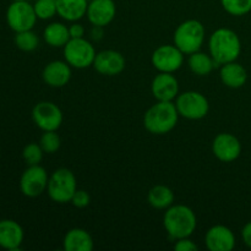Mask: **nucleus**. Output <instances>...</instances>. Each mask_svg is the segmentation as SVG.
<instances>
[{
	"label": "nucleus",
	"instance_id": "obj_1",
	"mask_svg": "<svg viewBox=\"0 0 251 251\" xmlns=\"http://www.w3.org/2000/svg\"><path fill=\"white\" fill-rule=\"evenodd\" d=\"M208 51L217 65L237 61L242 53V42L233 29L218 28L208 38Z\"/></svg>",
	"mask_w": 251,
	"mask_h": 251
},
{
	"label": "nucleus",
	"instance_id": "obj_2",
	"mask_svg": "<svg viewBox=\"0 0 251 251\" xmlns=\"http://www.w3.org/2000/svg\"><path fill=\"white\" fill-rule=\"evenodd\" d=\"M179 117L176 103L157 100L156 104L145 113L144 126L153 135L168 134L176 126Z\"/></svg>",
	"mask_w": 251,
	"mask_h": 251
},
{
	"label": "nucleus",
	"instance_id": "obj_3",
	"mask_svg": "<svg viewBox=\"0 0 251 251\" xmlns=\"http://www.w3.org/2000/svg\"><path fill=\"white\" fill-rule=\"evenodd\" d=\"M163 226L169 237L178 240L193 235L198 226V220L195 212L189 206L172 205L164 213Z\"/></svg>",
	"mask_w": 251,
	"mask_h": 251
},
{
	"label": "nucleus",
	"instance_id": "obj_4",
	"mask_svg": "<svg viewBox=\"0 0 251 251\" xmlns=\"http://www.w3.org/2000/svg\"><path fill=\"white\" fill-rule=\"evenodd\" d=\"M206 36L205 26L198 20H186L176 27L173 42L184 54L199 51L203 46Z\"/></svg>",
	"mask_w": 251,
	"mask_h": 251
},
{
	"label": "nucleus",
	"instance_id": "obj_5",
	"mask_svg": "<svg viewBox=\"0 0 251 251\" xmlns=\"http://www.w3.org/2000/svg\"><path fill=\"white\" fill-rule=\"evenodd\" d=\"M76 190H77V181L75 174L70 169L59 168L49 176L47 193L54 202H70Z\"/></svg>",
	"mask_w": 251,
	"mask_h": 251
},
{
	"label": "nucleus",
	"instance_id": "obj_6",
	"mask_svg": "<svg viewBox=\"0 0 251 251\" xmlns=\"http://www.w3.org/2000/svg\"><path fill=\"white\" fill-rule=\"evenodd\" d=\"M64 59L66 63L75 69H87L93 65L96 55L95 47L83 38H71L64 46Z\"/></svg>",
	"mask_w": 251,
	"mask_h": 251
},
{
	"label": "nucleus",
	"instance_id": "obj_7",
	"mask_svg": "<svg viewBox=\"0 0 251 251\" xmlns=\"http://www.w3.org/2000/svg\"><path fill=\"white\" fill-rule=\"evenodd\" d=\"M176 107L180 117L189 120H200L207 115L210 103L202 93L186 91L176 98Z\"/></svg>",
	"mask_w": 251,
	"mask_h": 251
},
{
	"label": "nucleus",
	"instance_id": "obj_8",
	"mask_svg": "<svg viewBox=\"0 0 251 251\" xmlns=\"http://www.w3.org/2000/svg\"><path fill=\"white\" fill-rule=\"evenodd\" d=\"M37 20L33 5L28 1H12L6 10V22L15 33L33 29Z\"/></svg>",
	"mask_w": 251,
	"mask_h": 251
},
{
	"label": "nucleus",
	"instance_id": "obj_9",
	"mask_svg": "<svg viewBox=\"0 0 251 251\" xmlns=\"http://www.w3.org/2000/svg\"><path fill=\"white\" fill-rule=\"evenodd\" d=\"M151 63L159 73L174 74L183 66L184 53L176 44H163L154 49Z\"/></svg>",
	"mask_w": 251,
	"mask_h": 251
},
{
	"label": "nucleus",
	"instance_id": "obj_10",
	"mask_svg": "<svg viewBox=\"0 0 251 251\" xmlns=\"http://www.w3.org/2000/svg\"><path fill=\"white\" fill-rule=\"evenodd\" d=\"M32 119L42 131H56L63 124V112L55 103L43 100L33 107Z\"/></svg>",
	"mask_w": 251,
	"mask_h": 251
},
{
	"label": "nucleus",
	"instance_id": "obj_11",
	"mask_svg": "<svg viewBox=\"0 0 251 251\" xmlns=\"http://www.w3.org/2000/svg\"><path fill=\"white\" fill-rule=\"evenodd\" d=\"M49 176L46 169L39 164L28 166L20 179V190L26 198H38L47 191Z\"/></svg>",
	"mask_w": 251,
	"mask_h": 251
},
{
	"label": "nucleus",
	"instance_id": "obj_12",
	"mask_svg": "<svg viewBox=\"0 0 251 251\" xmlns=\"http://www.w3.org/2000/svg\"><path fill=\"white\" fill-rule=\"evenodd\" d=\"M212 152L218 161L230 163L239 158L242 153V144L233 134L221 132L213 140Z\"/></svg>",
	"mask_w": 251,
	"mask_h": 251
},
{
	"label": "nucleus",
	"instance_id": "obj_13",
	"mask_svg": "<svg viewBox=\"0 0 251 251\" xmlns=\"http://www.w3.org/2000/svg\"><path fill=\"white\" fill-rule=\"evenodd\" d=\"M125 65L126 61L122 53L113 49H105L97 53L92 66L100 75L115 76L124 71Z\"/></svg>",
	"mask_w": 251,
	"mask_h": 251
},
{
	"label": "nucleus",
	"instance_id": "obj_14",
	"mask_svg": "<svg viewBox=\"0 0 251 251\" xmlns=\"http://www.w3.org/2000/svg\"><path fill=\"white\" fill-rule=\"evenodd\" d=\"M205 244L211 251H232L235 247V235L230 228L216 225L206 232Z\"/></svg>",
	"mask_w": 251,
	"mask_h": 251
},
{
	"label": "nucleus",
	"instance_id": "obj_15",
	"mask_svg": "<svg viewBox=\"0 0 251 251\" xmlns=\"http://www.w3.org/2000/svg\"><path fill=\"white\" fill-rule=\"evenodd\" d=\"M117 15L114 0H90L87 6L88 21L97 27L108 26Z\"/></svg>",
	"mask_w": 251,
	"mask_h": 251
},
{
	"label": "nucleus",
	"instance_id": "obj_16",
	"mask_svg": "<svg viewBox=\"0 0 251 251\" xmlns=\"http://www.w3.org/2000/svg\"><path fill=\"white\" fill-rule=\"evenodd\" d=\"M151 92L157 100L173 102L179 95V82L171 73H159L151 83Z\"/></svg>",
	"mask_w": 251,
	"mask_h": 251
},
{
	"label": "nucleus",
	"instance_id": "obj_17",
	"mask_svg": "<svg viewBox=\"0 0 251 251\" xmlns=\"http://www.w3.org/2000/svg\"><path fill=\"white\" fill-rule=\"evenodd\" d=\"M42 78L50 87H64L65 85H68L71 78V66L66 61H50L44 66Z\"/></svg>",
	"mask_w": 251,
	"mask_h": 251
},
{
	"label": "nucleus",
	"instance_id": "obj_18",
	"mask_svg": "<svg viewBox=\"0 0 251 251\" xmlns=\"http://www.w3.org/2000/svg\"><path fill=\"white\" fill-rule=\"evenodd\" d=\"M24 238V229L16 221H0V248L10 251L20 250Z\"/></svg>",
	"mask_w": 251,
	"mask_h": 251
},
{
	"label": "nucleus",
	"instance_id": "obj_19",
	"mask_svg": "<svg viewBox=\"0 0 251 251\" xmlns=\"http://www.w3.org/2000/svg\"><path fill=\"white\" fill-rule=\"evenodd\" d=\"M220 77L223 85L227 86V87L240 88L247 83L248 73L247 69L242 64L232 61V63L221 65Z\"/></svg>",
	"mask_w": 251,
	"mask_h": 251
},
{
	"label": "nucleus",
	"instance_id": "obj_20",
	"mask_svg": "<svg viewBox=\"0 0 251 251\" xmlns=\"http://www.w3.org/2000/svg\"><path fill=\"white\" fill-rule=\"evenodd\" d=\"M63 249L65 251H92L93 239L86 229L73 228L64 237Z\"/></svg>",
	"mask_w": 251,
	"mask_h": 251
},
{
	"label": "nucleus",
	"instance_id": "obj_21",
	"mask_svg": "<svg viewBox=\"0 0 251 251\" xmlns=\"http://www.w3.org/2000/svg\"><path fill=\"white\" fill-rule=\"evenodd\" d=\"M58 15L63 20L75 22L87 14L88 0H55Z\"/></svg>",
	"mask_w": 251,
	"mask_h": 251
},
{
	"label": "nucleus",
	"instance_id": "obj_22",
	"mask_svg": "<svg viewBox=\"0 0 251 251\" xmlns=\"http://www.w3.org/2000/svg\"><path fill=\"white\" fill-rule=\"evenodd\" d=\"M43 39L53 48H64V46L71 39L69 27L61 22H51L44 28Z\"/></svg>",
	"mask_w": 251,
	"mask_h": 251
},
{
	"label": "nucleus",
	"instance_id": "obj_23",
	"mask_svg": "<svg viewBox=\"0 0 251 251\" xmlns=\"http://www.w3.org/2000/svg\"><path fill=\"white\" fill-rule=\"evenodd\" d=\"M174 199H176V196H174L173 190L168 186L162 185V184L154 185L147 194L149 203L157 210L169 208L174 203Z\"/></svg>",
	"mask_w": 251,
	"mask_h": 251
},
{
	"label": "nucleus",
	"instance_id": "obj_24",
	"mask_svg": "<svg viewBox=\"0 0 251 251\" xmlns=\"http://www.w3.org/2000/svg\"><path fill=\"white\" fill-rule=\"evenodd\" d=\"M188 65L189 69L195 75L206 76L212 73V70L217 66V64H216V61L213 60L210 54L202 53V51L199 50L189 55Z\"/></svg>",
	"mask_w": 251,
	"mask_h": 251
},
{
	"label": "nucleus",
	"instance_id": "obj_25",
	"mask_svg": "<svg viewBox=\"0 0 251 251\" xmlns=\"http://www.w3.org/2000/svg\"><path fill=\"white\" fill-rule=\"evenodd\" d=\"M15 44L22 51H33L39 46V37L32 29L17 32L15 36Z\"/></svg>",
	"mask_w": 251,
	"mask_h": 251
},
{
	"label": "nucleus",
	"instance_id": "obj_26",
	"mask_svg": "<svg viewBox=\"0 0 251 251\" xmlns=\"http://www.w3.org/2000/svg\"><path fill=\"white\" fill-rule=\"evenodd\" d=\"M221 5L232 16H244L251 11V0H221Z\"/></svg>",
	"mask_w": 251,
	"mask_h": 251
},
{
	"label": "nucleus",
	"instance_id": "obj_27",
	"mask_svg": "<svg viewBox=\"0 0 251 251\" xmlns=\"http://www.w3.org/2000/svg\"><path fill=\"white\" fill-rule=\"evenodd\" d=\"M33 7L39 20H50L58 15L55 0H37Z\"/></svg>",
	"mask_w": 251,
	"mask_h": 251
},
{
	"label": "nucleus",
	"instance_id": "obj_28",
	"mask_svg": "<svg viewBox=\"0 0 251 251\" xmlns=\"http://www.w3.org/2000/svg\"><path fill=\"white\" fill-rule=\"evenodd\" d=\"M44 151L42 150L41 145L36 144V142H31V144L26 145L22 151V157H24L25 162L27 166H36L39 164L43 159Z\"/></svg>",
	"mask_w": 251,
	"mask_h": 251
},
{
	"label": "nucleus",
	"instance_id": "obj_29",
	"mask_svg": "<svg viewBox=\"0 0 251 251\" xmlns=\"http://www.w3.org/2000/svg\"><path fill=\"white\" fill-rule=\"evenodd\" d=\"M39 145L44 153H55L60 149V136L56 134V131H43V135L39 140Z\"/></svg>",
	"mask_w": 251,
	"mask_h": 251
},
{
	"label": "nucleus",
	"instance_id": "obj_30",
	"mask_svg": "<svg viewBox=\"0 0 251 251\" xmlns=\"http://www.w3.org/2000/svg\"><path fill=\"white\" fill-rule=\"evenodd\" d=\"M73 203V206L77 208H85L90 205L91 202V198H90V194L87 193L86 190H76L75 194H74L73 199L70 201Z\"/></svg>",
	"mask_w": 251,
	"mask_h": 251
},
{
	"label": "nucleus",
	"instance_id": "obj_31",
	"mask_svg": "<svg viewBox=\"0 0 251 251\" xmlns=\"http://www.w3.org/2000/svg\"><path fill=\"white\" fill-rule=\"evenodd\" d=\"M174 250L176 251H196L199 250V247L195 244V242L189 238H181V239L176 240L174 244Z\"/></svg>",
	"mask_w": 251,
	"mask_h": 251
},
{
	"label": "nucleus",
	"instance_id": "obj_32",
	"mask_svg": "<svg viewBox=\"0 0 251 251\" xmlns=\"http://www.w3.org/2000/svg\"><path fill=\"white\" fill-rule=\"evenodd\" d=\"M69 32H70L71 38H83V36L86 33V29L82 25L75 21L69 26Z\"/></svg>",
	"mask_w": 251,
	"mask_h": 251
},
{
	"label": "nucleus",
	"instance_id": "obj_33",
	"mask_svg": "<svg viewBox=\"0 0 251 251\" xmlns=\"http://www.w3.org/2000/svg\"><path fill=\"white\" fill-rule=\"evenodd\" d=\"M242 238L244 244L251 249V221L248 222L242 229Z\"/></svg>",
	"mask_w": 251,
	"mask_h": 251
},
{
	"label": "nucleus",
	"instance_id": "obj_34",
	"mask_svg": "<svg viewBox=\"0 0 251 251\" xmlns=\"http://www.w3.org/2000/svg\"><path fill=\"white\" fill-rule=\"evenodd\" d=\"M11 1H28V0H11Z\"/></svg>",
	"mask_w": 251,
	"mask_h": 251
}]
</instances>
